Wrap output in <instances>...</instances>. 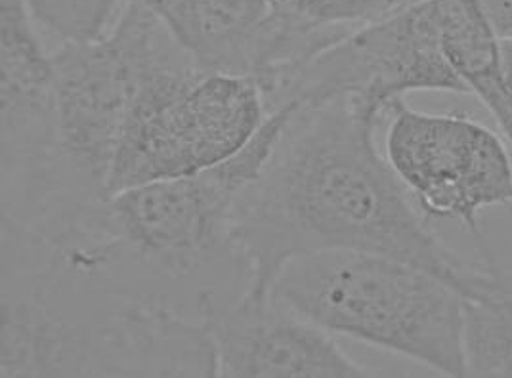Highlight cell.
<instances>
[{
	"instance_id": "cell-2",
	"label": "cell",
	"mask_w": 512,
	"mask_h": 378,
	"mask_svg": "<svg viewBox=\"0 0 512 378\" xmlns=\"http://www.w3.org/2000/svg\"><path fill=\"white\" fill-rule=\"evenodd\" d=\"M0 226V377H218L203 319L8 220Z\"/></svg>"
},
{
	"instance_id": "cell-15",
	"label": "cell",
	"mask_w": 512,
	"mask_h": 378,
	"mask_svg": "<svg viewBox=\"0 0 512 378\" xmlns=\"http://www.w3.org/2000/svg\"><path fill=\"white\" fill-rule=\"evenodd\" d=\"M279 8L299 20L354 31L363 25L394 16L419 0H274Z\"/></svg>"
},
{
	"instance_id": "cell-7",
	"label": "cell",
	"mask_w": 512,
	"mask_h": 378,
	"mask_svg": "<svg viewBox=\"0 0 512 378\" xmlns=\"http://www.w3.org/2000/svg\"><path fill=\"white\" fill-rule=\"evenodd\" d=\"M260 92L268 117L339 96H354L383 115L409 92L469 94V88L444 54L430 0H419L281 69Z\"/></svg>"
},
{
	"instance_id": "cell-1",
	"label": "cell",
	"mask_w": 512,
	"mask_h": 378,
	"mask_svg": "<svg viewBox=\"0 0 512 378\" xmlns=\"http://www.w3.org/2000/svg\"><path fill=\"white\" fill-rule=\"evenodd\" d=\"M379 113L354 96L289 113L268 159L235 201L232 249L245 294L266 298L302 254L377 252L442 277L465 298L484 262L449 249L375 144Z\"/></svg>"
},
{
	"instance_id": "cell-14",
	"label": "cell",
	"mask_w": 512,
	"mask_h": 378,
	"mask_svg": "<svg viewBox=\"0 0 512 378\" xmlns=\"http://www.w3.org/2000/svg\"><path fill=\"white\" fill-rule=\"evenodd\" d=\"M35 23L64 42L102 39L113 18L117 0H25Z\"/></svg>"
},
{
	"instance_id": "cell-5",
	"label": "cell",
	"mask_w": 512,
	"mask_h": 378,
	"mask_svg": "<svg viewBox=\"0 0 512 378\" xmlns=\"http://www.w3.org/2000/svg\"><path fill=\"white\" fill-rule=\"evenodd\" d=\"M266 119L253 79L203 71L171 31L142 73L111 168L109 197L216 167L247 146Z\"/></svg>"
},
{
	"instance_id": "cell-9",
	"label": "cell",
	"mask_w": 512,
	"mask_h": 378,
	"mask_svg": "<svg viewBox=\"0 0 512 378\" xmlns=\"http://www.w3.org/2000/svg\"><path fill=\"white\" fill-rule=\"evenodd\" d=\"M386 161L428 218L478 231L480 212L512 205L511 149L486 125L459 113L388 107Z\"/></svg>"
},
{
	"instance_id": "cell-16",
	"label": "cell",
	"mask_w": 512,
	"mask_h": 378,
	"mask_svg": "<svg viewBox=\"0 0 512 378\" xmlns=\"http://www.w3.org/2000/svg\"><path fill=\"white\" fill-rule=\"evenodd\" d=\"M140 2H144V4H148L151 8H155V10H161L163 6H167L169 2L172 0H140Z\"/></svg>"
},
{
	"instance_id": "cell-4",
	"label": "cell",
	"mask_w": 512,
	"mask_h": 378,
	"mask_svg": "<svg viewBox=\"0 0 512 378\" xmlns=\"http://www.w3.org/2000/svg\"><path fill=\"white\" fill-rule=\"evenodd\" d=\"M268 296L331 335L467 377L465 296L406 260L363 251L302 254L279 270Z\"/></svg>"
},
{
	"instance_id": "cell-8",
	"label": "cell",
	"mask_w": 512,
	"mask_h": 378,
	"mask_svg": "<svg viewBox=\"0 0 512 378\" xmlns=\"http://www.w3.org/2000/svg\"><path fill=\"white\" fill-rule=\"evenodd\" d=\"M163 16L128 0L98 41L64 42L52 54L58 142L77 184L109 199V176L142 73L167 35Z\"/></svg>"
},
{
	"instance_id": "cell-3",
	"label": "cell",
	"mask_w": 512,
	"mask_h": 378,
	"mask_svg": "<svg viewBox=\"0 0 512 378\" xmlns=\"http://www.w3.org/2000/svg\"><path fill=\"white\" fill-rule=\"evenodd\" d=\"M291 111L272 113L247 146L216 167L113 193L94 262L195 317L184 298L188 285L199 298L214 294L222 302L245 293L232 249L235 201L268 159Z\"/></svg>"
},
{
	"instance_id": "cell-12",
	"label": "cell",
	"mask_w": 512,
	"mask_h": 378,
	"mask_svg": "<svg viewBox=\"0 0 512 378\" xmlns=\"http://www.w3.org/2000/svg\"><path fill=\"white\" fill-rule=\"evenodd\" d=\"M444 54L482 104L501 92V39L480 0H430Z\"/></svg>"
},
{
	"instance_id": "cell-10",
	"label": "cell",
	"mask_w": 512,
	"mask_h": 378,
	"mask_svg": "<svg viewBox=\"0 0 512 378\" xmlns=\"http://www.w3.org/2000/svg\"><path fill=\"white\" fill-rule=\"evenodd\" d=\"M157 12L203 71L256 84L350 33L299 20L274 0H172Z\"/></svg>"
},
{
	"instance_id": "cell-6",
	"label": "cell",
	"mask_w": 512,
	"mask_h": 378,
	"mask_svg": "<svg viewBox=\"0 0 512 378\" xmlns=\"http://www.w3.org/2000/svg\"><path fill=\"white\" fill-rule=\"evenodd\" d=\"M2 218L58 235L96 205L65 165L58 142L54 65L25 0H0Z\"/></svg>"
},
{
	"instance_id": "cell-13",
	"label": "cell",
	"mask_w": 512,
	"mask_h": 378,
	"mask_svg": "<svg viewBox=\"0 0 512 378\" xmlns=\"http://www.w3.org/2000/svg\"><path fill=\"white\" fill-rule=\"evenodd\" d=\"M467 377L512 378V272L484 262L465 298Z\"/></svg>"
},
{
	"instance_id": "cell-11",
	"label": "cell",
	"mask_w": 512,
	"mask_h": 378,
	"mask_svg": "<svg viewBox=\"0 0 512 378\" xmlns=\"http://www.w3.org/2000/svg\"><path fill=\"white\" fill-rule=\"evenodd\" d=\"M199 317L213 336L218 377L365 378L377 373L348 356L333 335L266 298L205 294Z\"/></svg>"
}]
</instances>
